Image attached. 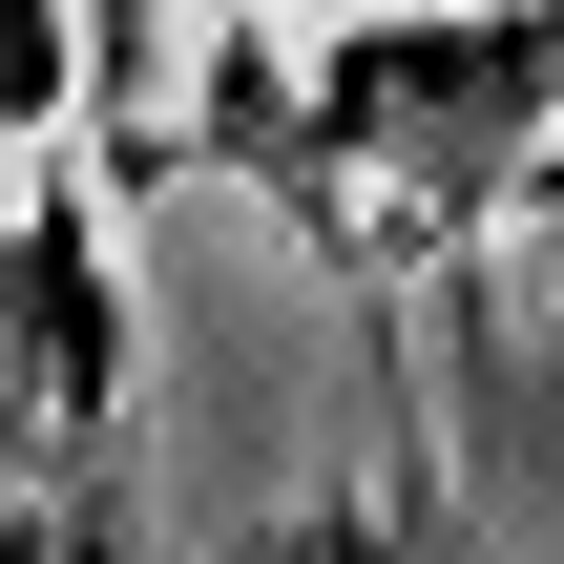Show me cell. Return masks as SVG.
<instances>
[{"instance_id":"6da1fadb","label":"cell","mask_w":564,"mask_h":564,"mask_svg":"<svg viewBox=\"0 0 564 564\" xmlns=\"http://www.w3.org/2000/svg\"><path fill=\"white\" fill-rule=\"evenodd\" d=\"M564 126V0H377L314 42V84L272 105L251 84V147H314V167H398L440 209L523 188Z\"/></svg>"},{"instance_id":"7a4b0ae2","label":"cell","mask_w":564,"mask_h":564,"mask_svg":"<svg viewBox=\"0 0 564 564\" xmlns=\"http://www.w3.org/2000/svg\"><path fill=\"white\" fill-rule=\"evenodd\" d=\"M84 84H105V21L84 0H0V147L84 126Z\"/></svg>"},{"instance_id":"3957f363","label":"cell","mask_w":564,"mask_h":564,"mask_svg":"<svg viewBox=\"0 0 564 564\" xmlns=\"http://www.w3.org/2000/svg\"><path fill=\"white\" fill-rule=\"evenodd\" d=\"M523 209H564V126H544V167H523Z\"/></svg>"}]
</instances>
